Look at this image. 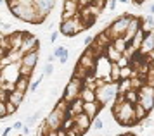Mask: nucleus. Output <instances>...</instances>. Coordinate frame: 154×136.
I'll return each mask as SVG.
<instances>
[{"mask_svg":"<svg viewBox=\"0 0 154 136\" xmlns=\"http://www.w3.org/2000/svg\"><path fill=\"white\" fill-rule=\"evenodd\" d=\"M9 12L14 17H17L23 22H29V24H42L43 17L38 14L35 7V0H7Z\"/></svg>","mask_w":154,"mask_h":136,"instance_id":"f257e3e1","label":"nucleus"},{"mask_svg":"<svg viewBox=\"0 0 154 136\" xmlns=\"http://www.w3.org/2000/svg\"><path fill=\"white\" fill-rule=\"evenodd\" d=\"M111 114L116 119V123L119 126H126V128H132L137 126L139 121L135 119V112H133V105H130L128 102L123 103H112L111 107Z\"/></svg>","mask_w":154,"mask_h":136,"instance_id":"f03ea898","label":"nucleus"},{"mask_svg":"<svg viewBox=\"0 0 154 136\" xmlns=\"http://www.w3.org/2000/svg\"><path fill=\"white\" fill-rule=\"evenodd\" d=\"M130 19H132V16H130V14H123V16H119V17H116V19L112 21L104 31L111 36V40L123 38L126 28H128V24H130Z\"/></svg>","mask_w":154,"mask_h":136,"instance_id":"7ed1b4c3","label":"nucleus"},{"mask_svg":"<svg viewBox=\"0 0 154 136\" xmlns=\"http://www.w3.org/2000/svg\"><path fill=\"white\" fill-rule=\"evenodd\" d=\"M82 31H85V26H83V19L80 17V14H78L76 17H73V19H68V21H61V26H59V33L63 34V36H76L80 34Z\"/></svg>","mask_w":154,"mask_h":136,"instance_id":"20e7f679","label":"nucleus"},{"mask_svg":"<svg viewBox=\"0 0 154 136\" xmlns=\"http://www.w3.org/2000/svg\"><path fill=\"white\" fill-rule=\"evenodd\" d=\"M118 95V83H107L102 88L95 90V96H97V103L100 107H104L107 103H114V98Z\"/></svg>","mask_w":154,"mask_h":136,"instance_id":"39448f33","label":"nucleus"},{"mask_svg":"<svg viewBox=\"0 0 154 136\" xmlns=\"http://www.w3.org/2000/svg\"><path fill=\"white\" fill-rule=\"evenodd\" d=\"M82 88H83V81H82V79H76V78H69L68 84L64 86V91H63V100H66L68 103L75 102L76 98H80Z\"/></svg>","mask_w":154,"mask_h":136,"instance_id":"423d86ee","label":"nucleus"},{"mask_svg":"<svg viewBox=\"0 0 154 136\" xmlns=\"http://www.w3.org/2000/svg\"><path fill=\"white\" fill-rule=\"evenodd\" d=\"M66 119H68L66 114L59 112L57 109H52L49 112L47 119H45L43 123H45V126H47V129H49V131H59L61 128H63V123L66 121Z\"/></svg>","mask_w":154,"mask_h":136,"instance_id":"0eeeda50","label":"nucleus"},{"mask_svg":"<svg viewBox=\"0 0 154 136\" xmlns=\"http://www.w3.org/2000/svg\"><path fill=\"white\" fill-rule=\"evenodd\" d=\"M137 103H140L147 112H151V110L154 109V88L144 84V86L139 90V102Z\"/></svg>","mask_w":154,"mask_h":136,"instance_id":"6e6552de","label":"nucleus"},{"mask_svg":"<svg viewBox=\"0 0 154 136\" xmlns=\"http://www.w3.org/2000/svg\"><path fill=\"white\" fill-rule=\"evenodd\" d=\"M38 50H40V40L36 38L35 34L24 31V40H23V45H21V48H19V52H21L23 55H26V54L38 52Z\"/></svg>","mask_w":154,"mask_h":136,"instance_id":"1a4fd4ad","label":"nucleus"},{"mask_svg":"<svg viewBox=\"0 0 154 136\" xmlns=\"http://www.w3.org/2000/svg\"><path fill=\"white\" fill-rule=\"evenodd\" d=\"M19 66H21V62L11 64L5 69H2L0 71V83H12V84H16V81L19 79Z\"/></svg>","mask_w":154,"mask_h":136,"instance_id":"9d476101","label":"nucleus"},{"mask_svg":"<svg viewBox=\"0 0 154 136\" xmlns=\"http://www.w3.org/2000/svg\"><path fill=\"white\" fill-rule=\"evenodd\" d=\"M63 21H68V19H73L80 14V5H78L76 0L73 2H63Z\"/></svg>","mask_w":154,"mask_h":136,"instance_id":"9b49d317","label":"nucleus"},{"mask_svg":"<svg viewBox=\"0 0 154 136\" xmlns=\"http://www.w3.org/2000/svg\"><path fill=\"white\" fill-rule=\"evenodd\" d=\"M140 24H142V17H135V16H132L130 24H128L125 34H123V38H125L126 43H130V41H132V38L137 34V31L140 29Z\"/></svg>","mask_w":154,"mask_h":136,"instance_id":"f8f14e48","label":"nucleus"},{"mask_svg":"<svg viewBox=\"0 0 154 136\" xmlns=\"http://www.w3.org/2000/svg\"><path fill=\"white\" fill-rule=\"evenodd\" d=\"M35 7H36V10H38V14L45 19L52 12V9L56 7V2H52V0H35Z\"/></svg>","mask_w":154,"mask_h":136,"instance_id":"ddd939ff","label":"nucleus"},{"mask_svg":"<svg viewBox=\"0 0 154 136\" xmlns=\"http://www.w3.org/2000/svg\"><path fill=\"white\" fill-rule=\"evenodd\" d=\"M73 121H75V128H78L83 135L92 128V119L87 116V114H80V116L73 117Z\"/></svg>","mask_w":154,"mask_h":136,"instance_id":"4468645a","label":"nucleus"},{"mask_svg":"<svg viewBox=\"0 0 154 136\" xmlns=\"http://www.w3.org/2000/svg\"><path fill=\"white\" fill-rule=\"evenodd\" d=\"M9 41H11V48L12 50H19L23 45V40H24V31H12V33L7 34Z\"/></svg>","mask_w":154,"mask_h":136,"instance_id":"2eb2a0df","label":"nucleus"},{"mask_svg":"<svg viewBox=\"0 0 154 136\" xmlns=\"http://www.w3.org/2000/svg\"><path fill=\"white\" fill-rule=\"evenodd\" d=\"M154 50V34H146V40H144V43H142V47L139 48V55L140 57H146V55H149L151 52Z\"/></svg>","mask_w":154,"mask_h":136,"instance_id":"dca6fc26","label":"nucleus"},{"mask_svg":"<svg viewBox=\"0 0 154 136\" xmlns=\"http://www.w3.org/2000/svg\"><path fill=\"white\" fill-rule=\"evenodd\" d=\"M38 55H40L38 52H33V54L23 55L21 64H23V66H26V67H29V69H35L36 64H38Z\"/></svg>","mask_w":154,"mask_h":136,"instance_id":"f3484780","label":"nucleus"},{"mask_svg":"<svg viewBox=\"0 0 154 136\" xmlns=\"http://www.w3.org/2000/svg\"><path fill=\"white\" fill-rule=\"evenodd\" d=\"M99 112H100V105H99L97 102H94V103H83V114H87L92 121L95 119V116H97Z\"/></svg>","mask_w":154,"mask_h":136,"instance_id":"a211bd4d","label":"nucleus"},{"mask_svg":"<svg viewBox=\"0 0 154 136\" xmlns=\"http://www.w3.org/2000/svg\"><path fill=\"white\" fill-rule=\"evenodd\" d=\"M52 55H54V59H59L61 64H66L68 59H69V50H68V47L61 45V47H57L56 50H54V54Z\"/></svg>","mask_w":154,"mask_h":136,"instance_id":"6ab92c4d","label":"nucleus"},{"mask_svg":"<svg viewBox=\"0 0 154 136\" xmlns=\"http://www.w3.org/2000/svg\"><path fill=\"white\" fill-rule=\"evenodd\" d=\"M80 114H83V102L76 98L75 102L69 103V112H68V117H76Z\"/></svg>","mask_w":154,"mask_h":136,"instance_id":"aec40b11","label":"nucleus"},{"mask_svg":"<svg viewBox=\"0 0 154 136\" xmlns=\"http://www.w3.org/2000/svg\"><path fill=\"white\" fill-rule=\"evenodd\" d=\"M80 100L83 103H94L97 102V96H95V91L90 88H82V93H80Z\"/></svg>","mask_w":154,"mask_h":136,"instance_id":"412c9836","label":"nucleus"},{"mask_svg":"<svg viewBox=\"0 0 154 136\" xmlns=\"http://www.w3.org/2000/svg\"><path fill=\"white\" fill-rule=\"evenodd\" d=\"M24 98H26V95L24 93H21V91H11L7 95V102L14 103L16 107H19V105H23V102H24Z\"/></svg>","mask_w":154,"mask_h":136,"instance_id":"4be33fe9","label":"nucleus"},{"mask_svg":"<svg viewBox=\"0 0 154 136\" xmlns=\"http://www.w3.org/2000/svg\"><path fill=\"white\" fill-rule=\"evenodd\" d=\"M133 112H135V119H137L139 123H144L147 119V116H149V112H147L140 103H135V105H133Z\"/></svg>","mask_w":154,"mask_h":136,"instance_id":"5701e85b","label":"nucleus"},{"mask_svg":"<svg viewBox=\"0 0 154 136\" xmlns=\"http://www.w3.org/2000/svg\"><path fill=\"white\" fill-rule=\"evenodd\" d=\"M144 40H146V33H144L142 29H139V31H137V34H135V36L132 38V41H130V45H132V47L135 48V50H137V52H139V48L142 47V43H144Z\"/></svg>","mask_w":154,"mask_h":136,"instance_id":"b1692460","label":"nucleus"},{"mask_svg":"<svg viewBox=\"0 0 154 136\" xmlns=\"http://www.w3.org/2000/svg\"><path fill=\"white\" fill-rule=\"evenodd\" d=\"M29 79H31V78H21V76H19V79H17V81H16V84H14L16 91H21V93H24V95H26L28 86H29Z\"/></svg>","mask_w":154,"mask_h":136,"instance_id":"393cba45","label":"nucleus"},{"mask_svg":"<svg viewBox=\"0 0 154 136\" xmlns=\"http://www.w3.org/2000/svg\"><path fill=\"white\" fill-rule=\"evenodd\" d=\"M112 47H114L116 52H119V54L123 55V52H125L126 47H128V43L125 41V38H116V40H112Z\"/></svg>","mask_w":154,"mask_h":136,"instance_id":"a878e982","label":"nucleus"},{"mask_svg":"<svg viewBox=\"0 0 154 136\" xmlns=\"http://www.w3.org/2000/svg\"><path fill=\"white\" fill-rule=\"evenodd\" d=\"M125 102H128L130 105H135V103L139 102V91H137V90H130V91H126L125 93Z\"/></svg>","mask_w":154,"mask_h":136,"instance_id":"bb28decb","label":"nucleus"},{"mask_svg":"<svg viewBox=\"0 0 154 136\" xmlns=\"http://www.w3.org/2000/svg\"><path fill=\"white\" fill-rule=\"evenodd\" d=\"M119 72H121V69H119L116 64H111V72H109L111 83H119Z\"/></svg>","mask_w":154,"mask_h":136,"instance_id":"cd10ccee","label":"nucleus"},{"mask_svg":"<svg viewBox=\"0 0 154 136\" xmlns=\"http://www.w3.org/2000/svg\"><path fill=\"white\" fill-rule=\"evenodd\" d=\"M54 109H57L59 112H63V114H66V116H68V112H69V103L61 98V100L56 103V107H54Z\"/></svg>","mask_w":154,"mask_h":136,"instance_id":"c85d7f7f","label":"nucleus"},{"mask_svg":"<svg viewBox=\"0 0 154 136\" xmlns=\"http://www.w3.org/2000/svg\"><path fill=\"white\" fill-rule=\"evenodd\" d=\"M132 72H133L132 66L123 67V69H121V72H119V81H121V79H130V78H132Z\"/></svg>","mask_w":154,"mask_h":136,"instance_id":"c756f323","label":"nucleus"},{"mask_svg":"<svg viewBox=\"0 0 154 136\" xmlns=\"http://www.w3.org/2000/svg\"><path fill=\"white\" fill-rule=\"evenodd\" d=\"M146 84H147V86H151V88H154V69H149V71H147Z\"/></svg>","mask_w":154,"mask_h":136,"instance_id":"7c9ffc66","label":"nucleus"},{"mask_svg":"<svg viewBox=\"0 0 154 136\" xmlns=\"http://www.w3.org/2000/svg\"><path fill=\"white\" fill-rule=\"evenodd\" d=\"M52 72H54V64H45L42 69V74L43 78H49V76H52Z\"/></svg>","mask_w":154,"mask_h":136,"instance_id":"2f4dec72","label":"nucleus"},{"mask_svg":"<svg viewBox=\"0 0 154 136\" xmlns=\"http://www.w3.org/2000/svg\"><path fill=\"white\" fill-rule=\"evenodd\" d=\"M71 128H75V121H73V117H68V119H66V121L63 123V128H61V129L68 133Z\"/></svg>","mask_w":154,"mask_h":136,"instance_id":"473e14b6","label":"nucleus"},{"mask_svg":"<svg viewBox=\"0 0 154 136\" xmlns=\"http://www.w3.org/2000/svg\"><path fill=\"white\" fill-rule=\"evenodd\" d=\"M17 109H19V107H16L14 103L5 102V110H7V117H9V116H14L16 112H17Z\"/></svg>","mask_w":154,"mask_h":136,"instance_id":"72a5a7b5","label":"nucleus"},{"mask_svg":"<svg viewBox=\"0 0 154 136\" xmlns=\"http://www.w3.org/2000/svg\"><path fill=\"white\" fill-rule=\"evenodd\" d=\"M7 117V110H5V103L0 102V121H5Z\"/></svg>","mask_w":154,"mask_h":136,"instance_id":"f704fd0d","label":"nucleus"},{"mask_svg":"<svg viewBox=\"0 0 154 136\" xmlns=\"http://www.w3.org/2000/svg\"><path fill=\"white\" fill-rule=\"evenodd\" d=\"M66 136H83V133L78 129V128H71V129L66 133Z\"/></svg>","mask_w":154,"mask_h":136,"instance_id":"c9c22d12","label":"nucleus"},{"mask_svg":"<svg viewBox=\"0 0 154 136\" xmlns=\"http://www.w3.org/2000/svg\"><path fill=\"white\" fill-rule=\"evenodd\" d=\"M92 126H94V129H102V128H104V123H102L100 119H94V121H92Z\"/></svg>","mask_w":154,"mask_h":136,"instance_id":"e433bc0d","label":"nucleus"},{"mask_svg":"<svg viewBox=\"0 0 154 136\" xmlns=\"http://www.w3.org/2000/svg\"><path fill=\"white\" fill-rule=\"evenodd\" d=\"M92 43H94V36H85L82 40V45H85V47H90Z\"/></svg>","mask_w":154,"mask_h":136,"instance_id":"4c0bfd02","label":"nucleus"},{"mask_svg":"<svg viewBox=\"0 0 154 136\" xmlns=\"http://www.w3.org/2000/svg\"><path fill=\"white\" fill-rule=\"evenodd\" d=\"M11 128H12V131H14V129H21V131H23V128H24V123H23V121H16V123L12 124Z\"/></svg>","mask_w":154,"mask_h":136,"instance_id":"58836bf2","label":"nucleus"},{"mask_svg":"<svg viewBox=\"0 0 154 136\" xmlns=\"http://www.w3.org/2000/svg\"><path fill=\"white\" fill-rule=\"evenodd\" d=\"M114 7H116V0H111V2H106V9L107 10H114Z\"/></svg>","mask_w":154,"mask_h":136,"instance_id":"ea45409f","label":"nucleus"},{"mask_svg":"<svg viewBox=\"0 0 154 136\" xmlns=\"http://www.w3.org/2000/svg\"><path fill=\"white\" fill-rule=\"evenodd\" d=\"M57 40H59V33H57V31H54V33L50 34V43H56Z\"/></svg>","mask_w":154,"mask_h":136,"instance_id":"a19ab883","label":"nucleus"},{"mask_svg":"<svg viewBox=\"0 0 154 136\" xmlns=\"http://www.w3.org/2000/svg\"><path fill=\"white\" fill-rule=\"evenodd\" d=\"M29 131H31V128L24 126V128H23V136H28V135H29Z\"/></svg>","mask_w":154,"mask_h":136,"instance_id":"79ce46f5","label":"nucleus"},{"mask_svg":"<svg viewBox=\"0 0 154 136\" xmlns=\"http://www.w3.org/2000/svg\"><path fill=\"white\" fill-rule=\"evenodd\" d=\"M147 10H149V14H154V2L149 4V9H147Z\"/></svg>","mask_w":154,"mask_h":136,"instance_id":"37998d69","label":"nucleus"},{"mask_svg":"<svg viewBox=\"0 0 154 136\" xmlns=\"http://www.w3.org/2000/svg\"><path fill=\"white\" fill-rule=\"evenodd\" d=\"M45 136H57V131H49Z\"/></svg>","mask_w":154,"mask_h":136,"instance_id":"c03bdc74","label":"nucleus"},{"mask_svg":"<svg viewBox=\"0 0 154 136\" xmlns=\"http://www.w3.org/2000/svg\"><path fill=\"white\" fill-rule=\"evenodd\" d=\"M57 136H66V131H63V129H59V131H57Z\"/></svg>","mask_w":154,"mask_h":136,"instance_id":"a18cd8bd","label":"nucleus"},{"mask_svg":"<svg viewBox=\"0 0 154 136\" xmlns=\"http://www.w3.org/2000/svg\"><path fill=\"white\" fill-rule=\"evenodd\" d=\"M119 136H130V133H126V135H119Z\"/></svg>","mask_w":154,"mask_h":136,"instance_id":"49530a36","label":"nucleus"},{"mask_svg":"<svg viewBox=\"0 0 154 136\" xmlns=\"http://www.w3.org/2000/svg\"><path fill=\"white\" fill-rule=\"evenodd\" d=\"M130 136H137V135H135V133H130Z\"/></svg>","mask_w":154,"mask_h":136,"instance_id":"de8ad7c7","label":"nucleus"},{"mask_svg":"<svg viewBox=\"0 0 154 136\" xmlns=\"http://www.w3.org/2000/svg\"><path fill=\"white\" fill-rule=\"evenodd\" d=\"M17 136H23V135H17Z\"/></svg>","mask_w":154,"mask_h":136,"instance_id":"09e8293b","label":"nucleus"}]
</instances>
